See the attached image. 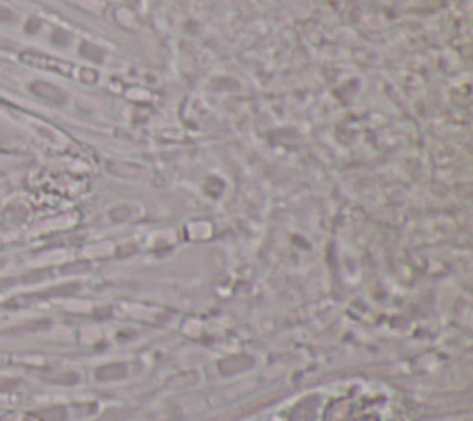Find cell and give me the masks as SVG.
Instances as JSON below:
<instances>
[{
    "label": "cell",
    "instance_id": "obj_2",
    "mask_svg": "<svg viewBox=\"0 0 473 421\" xmlns=\"http://www.w3.org/2000/svg\"><path fill=\"white\" fill-rule=\"evenodd\" d=\"M10 19H11V11L0 6V20H10Z\"/></svg>",
    "mask_w": 473,
    "mask_h": 421
},
{
    "label": "cell",
    "instance_id": "obj_1",
    "mask_svg": "<svg viewBox=\"0 0 473 421\" xmlns=\"http://www.w3.org/2000/svg\"><path fill=\"white\" fill-rule=\"evenodd\" d=\"M22 59L25 61H28V63L32 65H37V67H46V68H56V70H59L61 74H76L74 70H78L76 67H73V65L68 63H63V61H54V59L50 58H44V56H32V54H25L22 56Z\"/></svg>",
    "mask_w": 473,
    "mask_h": 421
}]
</instances>
